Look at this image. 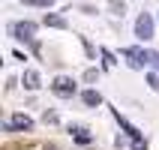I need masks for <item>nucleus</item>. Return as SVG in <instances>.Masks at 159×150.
<instances>
[{"instance_id":"f257e3e1","label":"nucleus","mask_w":159,"mask_h":150,"mask_svg":"<svg viewBox=\"0 0 159 150\" xmlns=\"http://www.w3.org/2000/svg\"><path fill=\"white\" fill-rule=\"evenodd\" d=\"M51 93L60 99H72L75 93H78V81L69 78V75H57V78L51 81Z\"/></svg>"},{"instance_id":"f03ea898","label":"nucleus","mask_w":159,"mask_h":150,"mask_svg":"<svg viewBox=\"0 0 159 150\" xmlns=\"http://www.w3.org/2000/svg\"><path fill=\"white\" fill-rule=\"evenodd\" d=\"M9 33L21 39V42H33V33H36V24L33 21H18V24H9Z\"/></svg>"},{"instance_id":"7ed1b4c3","label":"nucleus","mask_w":159,"mask_h":150,"mask_svg":"<svg viewBox=\"0 0 159 150\" xmlns=\"http://www.w3.org/2000/svg\"><path fill=\"white\" fill-rule=\"evenodd\" d=\"M135 36H138L141 42L153 39V18L147 15V12H141V15L135 18Z\"/></svg>"},{"instance_id":"20e7f679","label":"nucleus","mask_w":159,"mask_h":150,"mask_svg":"<svg viewBox=\"0 0 159 150\" xmlns=\"http://www.w3.org/2000/svg\"><path fill=\"white\" fill-rule=\"evenodd\" d=\"M9 126H12V132H33V117L15 111V114L9 117Z\"/></svg>"},{"instance_id":"39448f33","label":"nucleus","mask_w":159,"mask_h":150,"mask_svg":"<svg viewBox=\"0 0 159 150\" xmlns=\"http://www.w3.org/2000/svg\"><path fill=\"white\" fill-rule=\"evenodd\" d=\"M21 84H24L27 90H39L42 87V75L36 69H24V75H21Z\"/></svg>"},{"instance_id":"423d86ee","label":"nucleus","mask_w":159,"mask_h":150,"mask_svg":"<svg viewBox=\"0 0 159 150\" xmlns=\"http://www.w3.org/2000/svg\"><path fill=\"white\" fill-rule=\"evenodd\" d=\"M111 114H114V120H117V123H120V129H123V132L129 135V138H141V132H138V129H135V126L129 123V120H126V117L120 114V111H117V108H114V111H111Z\"/></svg>"},{"instance_id":"0eeeda50","label":"nucleus","mask_w":159,"mask_h":150,"mask_svg":"<svg viewBox=\"0 0 159 150\" xmlns=\"http://www.w3.org/2000/svg\"><path fill=\"white\" fill-rule=\"evenodd\" d=\"M81 102H84L87 108H96V105H102V93L90 87V90H84V93H81Z\"/></svg>"},{"instance_id":"6e6552de","label":"nucleus","mask_w":159,"mask_h":150,"mask_svg":"<svg viewBox=\"0 0 159 150\" xmlns=\"http://www.w3.org/2000/svg\"><path fill=\"white\" fill-rule=\"evenodd\" d=\"M69 132H72V138H75L78 144H93V135H87L84 126H69Z\"/></svg>"},{"instance_id":"1a4fd4ad","label":"nucleus","mask_w":159,"mask_h":150,"mask_svg":"<svg viewBox=\"0 0 159 150\" xmlns=\"http://www.w3.org/2000/svg\"><path fill=\"white\" fill-rule=\"evenodd\" d=\"M42 24L45 27H57V30H66V18H60V15H45Z\"/></svg>"},{"instance_id":"9d476101","label":"nucleus","mask_w":159,"mask_h":150,"mask_svg":"<svg viewBox=\"0 0 159 150\" xmlns=\"http://www.w3.org/2000/svg\"><path fill=\"white\" fill-rule=\"evenodd\" d=\"M141 60L147 63L150 69H156V72H159V51H144V54H141Z\"/></svg>"},{"instance_id":"9b49d317","label":"nucleus","mask_w":159,"mask_h":150,"mask_svg":"<svg viewBox=\"0 0 159 150\" xmlns=\"http://www.w3.org/2000/svg\"><path fill=\"white\" fill-rule=\"evenodd\" d=\"M99 54H102V66H105V69H111V66H114V54H111V51H108V48H102V51H99Z\"/></svg>"},{"instance_id":"f8f14e48","label":"nucleus","mask_w":159,"mask_h":150,"mask_svg":"<svg viewBox=\"0 0 159 150\" xmlns=\"http://www.w3.org/2000/svg\"><path fill=\"white\" fill-rule=\"evenodd\" d=\"M108 6H111V12H114V15H120V18H123V12H126V6H123V3H120V0H111V3H108Z\"/></svg>"},{"instance_id":"ddd939ff","label":"nucleus","mask_w":159,"mask_h":150,"mask_svg":"<svg viewBox=\"0 0 159 150\" xmlns=\"http://www.w3.org/2000/svg\"><path fill=\"white\" fill-rule=\"evenodd\" d=\"M42 120H45V123H60V117H57V111H45V114H42Z\"/></svg>"},{"instance_id":"4468645a","label":"nucleus","mask_w":159,"mask_h":150,"mask_svg":"<svg viewBox=\"0 0 159 150\" xmlns=\"http://www.w3.org/2000/svg\"><path fill=\"white\" fill-rule=\"evenodd\" d=\"M147 84H150V90H159V75H156V72L147 75Z\"/></svg>"},{"instance_id":"2eb2a0df","label":"nucleus","mask_w":159,"mask_h":150,"mask_svg":"<svg viewBox=\"0 0 159 150\" xmlns=\"http://www.w3.org/2000/svg\"><path fill=\"white\" fill-rule=\"evenodd\" d=\"M129 147H132V150H147V141H144V138H132Z\"/></svg>"},{"instance_id":"dca6fc26","label":"nucleus","mask_w":159,"mask_h":150,"mask_svg":"<svg viewBox=\"0 0 159 150\" xmlns=\"http://www.w3.org/2000/svg\"><path fill=\"white\" fill-rule=\"evenodd\" d=\"M24 3H30V6H51L54 0H24Z\"/></svg>"},{"instance_id":"f3484780","label":"nucleus","mask_w":159,"mask_h":150,"mask_svg":"<svg viewBox=\"0 0 159 150\" xmlns=\"http://www.w3.org/2000/svg\"><path fill=\"white\" fill-rule=\"evenodd\" d=\"M96 78H99L96 69H87V72H84V81H96Z\"/></svg>"}]
</instances>
